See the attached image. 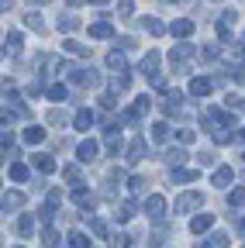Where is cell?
Returning a JSON list of instances; mask_svg holds the SVG:
<instances>
[{"mask_svg": "<svg viewBox=\"0 0 245 248\" xmlns=\"http://www.w3.org/2000/svg\"><path fill=\"white\" fill-rule=\"evenodd\" d=\"M204 124H211V128H238L235 124V114H225V110H218V107H204Z\"/></svg>", "mask_w": 245, "mask_h": 248, "instance_id": "cell-1", "label": "cell"}, {"mask_svg": "<svg viewBox=\"0 0 245 248\" xmlns=\"http://www.w3.org/2000/svg\"><path fill=\"white\" fill-rule=\"evenodd\" d=\"M190 55H194V45H187V42H183V45H173L169 62L176 66V73H187V59H190Z\"/></svg>", "mask_w": 245, "mask_h": 248, "instance_id": "cell-2", "label": "cell"}, {"mask_svg": "<svg viewBox=\"0 0 245 248\" xmlns=\"http://www.w3.org/2000/svg\"><path fill=\"white\" fill-rule=\"evenodd\" d=\"M200 203H204V193H197V190L180 193V197H176V214H190V210L200 207Z\"/></svg>", "mask_w": 245, "mask_h": 248, "instance_id": "cell-3", "label": "cell"}, {"mask_svg": "<svg viewBox=\"0 0 245 248\" xmlns=\"http://www.w3.org/2000/svg\"><path fill=\"white\" fill-rule=\"evenodd\" d=\"M145 214L152 217V221H163V217H166V200H163L159 193H152V197L145 200Z\"/></svg>", "mask_w": 245, "mask_h": 248, "instance_id": "cell-4", "label": "cell"}, {"mask_svg": "<svg viewBox=\"0 0 245 248\" xmlns=\"http://www.w3.org/2000/svg\"><path fill=\"white\" fill-rule=\"evenodd\" d=\"M97 155H100V145H97V141H90V138H86V141L76 145V159H80V162H94Z\"/></svg>", "mask_w": 245, "mask_h": 248, "instance_id": "cell-5", "label": "cell"}, {"mask_svg": "<svg viewBox=\"0 0 245 248\" xmlns=\"http://www.w3.org/2000/svg\"><path fill=\"white\" fill-rule=\"evenodd\" d=\"M90 38H114V24L107 21V14H100V21L90 24Z\"/></svg>", "mask_w": 245, "mask_h": 248, "instance_id": "cell-6", "label": "cell"}, {"mask_svg": "<svg viewBox=\"0 0 245 248\" xmlns=\"http://www.w3.org/2000/svg\"><path fill=\"white\" fill-rule=\"evenodd\" d=\"M235 21H238V14H235V11H225V14L218 17V38H221V42H228V38H231Z\"/></svg>", "mask_w": 245, "mask_h": 248, "instance_id": "cell-7", "label": "cell"}, {"mask_svg": "<svg viewBox=\"0 0 245 248\" xmlns=\"http://www.w3.org/2000/svg\"><path fill=\"white\" fill-rule=\"evenodd\" d=\"M125 159H128L131 166L145 159V138H131V141H128V152H125Z\"/></svg>", "mask_w": 245, "mask_h": 248, "instance_id": "cell-8", "label": "cell"}, {"mask_svg": "<svg viewBox=\"0 0 245 248\" xmlns=\"http://www.w3.org/2000/svg\"><path fill=\"white\" fill-rule=\"evenodd\" d=\"M169 31H173V38H190V35H194V21H190V17H176V21L169 24Z\"/></svg>", "mask_w": 245, "mask_h": 248, "instance_id": "cell-9", "label": "cell"}, {"mask_svg": "<svg viewBox=\"0 0 245 248\" xmlns=\"http://www.w3.org/2000/svg\"><path fill=\"white\" fill-rule=\"evenodd\" d=\"M231 179H235V169H231V166H218V169H214V176H211V183L218 186V190H225Z\"/></svg>", "mask_w": 245, "mask_h": 248, "instance_id": "cell-10", "label": "cell"}, {"mask_svg": "<svg viewBox=\"0 0 245 248\" xmlns=\"http://www.w3.org/2000/svg\"><path fill=\"white\" fill-rule=\"evenodd\" d=\"M211 90H214V83H211L207 76H194V79H190V97H207Z\"/></svg>", "mask_w": 245, "mask_h": 248, "instance_id": "cell-11", "label": "cell"}, {"mask_svg": "<svg viewBox=\"0 0 245 248\" xmlns=\"http://www.w3.org/2000/svg\"><path fill=\"white\" fill-rule=\"evenodd\" d=\"M0 207H4L7 214H14V210H21V207H24V193H17V190H11V193H4V200H0Z\"/></svg>", "mask_w": 245, "mask_h": 248, "instance_id": "cell-12", "label": "cell"}, {"mask_svg": "<svg viewBox=\"0 0 245 248\" xmlns=\"http://www.w3.org/2000/svg\"><path fill=\"white\" fill-rule=\"evenodd\" d=\"M69 200L76 207H90V203H94V190H90V186H76V190L69 193Z\"/></svg>", "mask_w": 245, "mask_h": 248, "instance_id": "cell-13", "label": "cell"}, {"mask_svg": "<svg viewBox=\"0 0 245 248\" xmlns=\"http://www.w3.org/2000/svg\"><path fill=\"white\" fill-rule=\"evenodd\" d=\"M148 107H152V100H148V93H145V97H138V100H135V107L125 114V121H138V117H145V114H148Z\"/></svg>", "mask_w": 245, "mask_h": 248, "instance_id": "cell-14", "label": "cell"}, {"mask_svg": "<svg viewBox=\"0 0 245 248\" xmlns=\"http://www.w3.org/2000/svg\"><path fill=\"white\" fill-rule=\"evenodd\" d=\"M214 228V214H197L194 221H190V231L194 234H204V231H211Z\"/></svg>", "mask_w": 245, "mask_h": 248, "instance_id": "cell-15", "label": "cell"}, {"mask_svg": "<svg viewBox=\"0 0 245 248\" xmlns=\"http://www.w3.org/2000/svg\"><path fill=\"white\" fill-rule=\"evenodd\" d=\"M32 166L38 169V172H55V159H52V155H32Z\"/></svg>", "mask_w": 245, "mask_h": 248, "instance_id": "cell-16", "label": "cell"}, {"mask_svg": "<svg viewBox=\"0 0 245 248\" xmlns=\"http://www.w3.org/2000/svg\"><path fill=\"white\" fill-rule=\"evenodd\" d=\"M228 241H231V238H228L225 231H218V234H211L207 241H200L197 248H228Z\"/></svg>", "mask_w": 245, "mask_h": 248, "instance_id": "cell-17", "label": "cell"}, {"mask_svg": "<svg viewBox=\"0 0 245 248\" xmlns=\"http://www.w3.org/2000/svg\"><path fill=\"white\" fill-rule=\"evenodd\" d=\"M142 28L148 31V35H152V38H159V35H163V31H166V24H163L159 17H142Z\"/></svg>", "mask_w": 245, "mask_h": 248, "instance_id": "cell-18", "label": "cell"}, {"mask_svg": "<svg viewBox=\"0 0 245 248\" xmlns=\"http://www.w3.org/2000/svg\"><path fill=\"white\" fill-rule=\"evenodd\" d=\"M114 217H117V221H121V224H128V221H131V217H135V203H131V200H125V203H117V210H114Z\"/></svg>", "mask_w": 245, "mask_h": 248, "instance_id": "cell-19", "label": "cell"}, {"mask_svg": "<svg viewBox=\"0 0 245 248\" xmlns=\"http://www.w3.org/2000/svg\"><path fill=\"white\" fill-rule=\"evenodd\" d=\"M73 124H76V131H90V124H94V110H86V107L76 110V121Z\"/></svg>", "mask_w": 245, "mask_h": 248, "instance_id": "cell-20", "label": "cell"}, {"mask_svg": "<svg viewBox=\"0 0 245 248\" xmlns=\"http://www.w3.org/2000/svg\"><path fill=\"white\" fill-rule=\"evenodd\" d=\"M17 231H21V238H32V231H35V214H21Z\"/></svg>", "mask_w": 245, "mask_h": 248, "instance_id": "cell-21", "label": "cell"}, {"mask_svg": "<svg viewBox=\"0 0 245 248\" xmlns=\"http://www.w3.org/2000/svg\"><path fill=\"white\" fill-rule=\"evenodd\" d=\"M21 45H24L21 31H11V35H7V48H4V52H11V55H21Z\"/></svg>", "mask_w": 245, "mask_h": 248, "instance_id": "cell-22", "label": "cell"}, {"mask_svg": "<svg viewBox=\"0 0 245 248\" xmlns=\"http://www.w3.org/2000/svg\"><path fill=\"white\" fill-rule=\"evenodd\" d=\"M76 28H80L76 14H63V17H59V31H63V35H66V31H76Z\"/></svg>", "mask_w": 245, "mask_h": 248, "instance_id": "cell-23", "label": "cell"}, {"mask_svg": "<svg viewBox=\"0 0 245 248\" xmlns=\"http://www.w3.org/2000/svg\"><path fill=\"white\" fill-rule=\"evenodd\" d=\"M142 73L148 76V73H159V55L156 52H148L145 59H142Z\"/></svg>", "mask_w": 245, "mask_h": 248, "instance_id": "cell-24", "label": "cell"}, {"mask_svg": "<svg viewBox=\"0 0 245 248\" xmlns=\"http://www.w3.org/2000/svg\"><path fill=\"white\" fill-rule=\"evenodd\" d=\"M197 179V169H173V183H194Z\"/></svg>", "mask_w": 245, "mask_h": 248, "instance_id": "cell-25", "label": "cell"}, {"mask_svg": "<svg viewBox=\"0 0 245 248\" xmlns=\"http://www.w3.org/2000/svg\"><path fill=\"white\" fill-rule=\"evenodd\" d=\"M166 138H169V124H166V121H159V124H152V141H159V145H163Z\"/></svg>", "mask_w": 245, "mask_h": 248, "instance_id": "cell-26", "label": "cell"}, {"mask_svg": "<svg viewBox=\"0 0 245 248\" xmlns=\"http://www.w3.org/2000/svg\"><path fill=\"white\" fill-rule=\"evenodd\" d=\"M63 48H66L69 55H80V59H86V55H90V48H86V45H80V42H73V38H66V45H63Z\"/></svg>", "mask_w": 245, "mask_h": 248, "instance_id": "cell-27", "label": "cell"}, {"mask_svg": "<svg viewBox=\"0 0 245 248\" xmlns=\"http://www.w3.org/2000/svg\"><path fill=\"white\" fill-rule=\"evenodd\" d=\"M24 24L32 28V31H38V35H45V21H42V14H35V11H32V14L24 17Z\"/></svg>", "mask_w": 245, "mask_h": 248, "instance_id": "cell-28", "label": "cell"}, {"mask_svg": "<svg viewBox=\"0 0 245 248\" xmlns=\"http://www.w3.org/2000/svg\"><path fill=\"white\" fill-rule=\"evenodd\" d=\"M111 86H114V90H128V86H131V76H128V69H121V73L111 79Z\"/></svg>", "mask_w": 245, "mask_h": 248, "instance_id": "cell-29", "label": "cell"}, {"mask_svg": "<svg viewBox=\"0 0 245 248\" xmlns=\"http://www.w3.org/2000/svg\"><path fill=\"white\" fill-rule=\"evenodd\" d=\"M24 141H28V145L45 141V128H28V131H24Z\"/></svg>", "mask_w": 245, "mask_h": 248, "instance_id": "cell-30", "label": "cell"}, {"mask_svg": "<svg viewBox=\"0 0 245 248\" xmlns=\"http://www.w3.org/2000/svg\"><path fill=\"white\" fill-rule=\"evenodd\" d=\"M69 245H73V248H94V245H90V238H86L83 231H73V234H69Z\"/></svg>", "mask_w": 245, "mask_h": 248, "instance_id": "cell-31", "label": "cell"}, {"mask_svg": "<svg viewBox=\"0 0 245 248\" xmlns=\"http://www.w3.org/2000/svg\"><path fill=\"white\" fill-rule=\"evenodd\" d=\"M235 138V131L231 128H214V141H218V145H228Z\"/></svg>", "mask_w": 245, "mask_h": 248, "instance_id": "cell-32", "label": "cell"}, {"mask_svg": "<svg viewBox=\"0 0 245 248\" xmlns=\"http://www.w3.org/2000/svg\"><path fill=\"white\" fill-rule=\"evenodd\" d=\"M107 66H111V69H128V62H125V55H121V52H111V55H107Z\"/></svg>", "mask_w": 245, "mask_h": 248, "instance_id": "cell-33", "label": "cell"}, {"mask_svg": "<svg viewBox=\"0 0 245 248\" xmlns=\"http://www.w3.org/2000/svg\"><path fill=\"white\" fill-rule=\"evenodd\" d=\"M183 159H187V152H183V148H169L166 152V162H173V166H183Z\"/></svg>", "mask_w": 245, "mask_h": 248, "instance_id": "cell-34", "label": "cell"}, {"mask_svg": "<svg viewBox=\"0 0 245 248\" xmlns=\"http://www.w3.org/2000/svg\"><path fill=\"white\" fill-rule=\"evenodd\" d=\"M11 179H14V183H24V179H28V169H24L21 162H11Z\"/></svg>", "mask_w": 245, "mask_h": 248, "instance_id": "cell-35", "label": "cell"}, {"mask_svg": "<svg viewBox=\"0 0 245 248\" xmlns=\"http://www.w3.org/2000/svg\"><path fill=\"white\" fill-rule=\"evenodd\" d=\"M45 93H49V100H66V86H63V83H55V86H49Z\"/></svg>", "mask_w": 245, "mask_h": 248, "instance_id": "cell-36", "label": "cell"}, {"mask_svg": "<svg viewBox=\"0 0 245 248\" xmlns=\"http://www.w3.org/2000/svg\"><path fill=\"white\" fill-rule=\"evenodd\" d=\"M135 14V4L131 0H117V17H131Z\"/></svg>", "mask_w": 245, "mask_h": 248, "instance_id": "cell-37", "label": "cell"}, {"mask_svg": "<svg viewBox=\"0 0 245 248\" xmlns=\"http://www.w3.org/2000/svg\"><path fill=\"white\" fill-rule=\"evenodd\" d=\"M228 203H231V207H245V186H238V190H231Z\"/></svg>", "mask_w": 245, "mask_h": 248, "instance_id": "cell-38", "label": "cell"}, {"mask_svg": "<svg viewBox=\"0 0 245 248\" xmlns=\"http://www.w3.org/2000/svg\"><path fill=\"white\" fill-rule=\"evenodd\" d=\"M218 55H221V48H218V45H207V48H200V59H204V62H214Z\"/></svg>", "mask_w": 245, "mask_h": 248, "instance_id": "cell-39", "label": "cell"}, {"mask_svg": "<svg viewBox=\"0 0 245 248\" xmlns=\"http://www.w3.org/2000/svg\"><path fill=\"white\" fill-rule=\"evenodd\" d=\"M38 217H42V221H45V224H52V217H55V203L49 200V203H45V207L38 210Z\"/></svg>", "mask_w": 245, "mask_h": 248, "instance_id": "cell-40", "label": "cell"}, {"mask_svg": "<svg viewBox=\"0 0 245 248\" xmlns=\"http://www.w3.org/2000/svg\"><path fill=\"white\" fill-rule=\"evenodd\" d=\"M86 221H90V228H94V234H100V238L107 234V228H104V221H97V217H90V214H86Z\"/></svg>", "mask_w": 245, "mask_h": 248, "instance_id": "cell-41", "label": "cell"}, {"mask_svg": "<svg viewBox=\"0 0 245 248\" xmlns=\"http://www.w3.org/2000/svg\"><path fill=\"white\" fill-rule=\"evenodd\" d=\"M42 238H45V245H49V248H52V245H59V231H55V228H45V234H42Z\"/></svg>", "mask_w": 245, "mask_h": 248, "instance_id": "cell-42", "label": "cell"}, {"mask_svg": "<svg viewBox=\"0 0 245 248\" xmlns=\"http://www.w3.org/2000/svg\"><path fill=\"white\" fill-rule=\"evenodd\" d=\"M194 138H197L194 128H183V131H180V141H183V145H194Z\"/></svg>", "mask_w": 245, "mask_h": 248, "instance_id": "cell-43", "label": "cell"}, {"mask_svg": "<svg viewBox=\"0 0 245 248\" xmlns=\"http://www.w3.org/2000/svg\"><path fill=\"white\" fill-rule=\"evenodd\" d=\"M142 186H145L142 176H131V179H128V190H131V193H142Z\"/></svg>", "mask_w": 245, "mask_h": 248, "instance_id": "cell-44", "label": "cell"}, {"mask_svg": "<svg viewBox=\"0 0 245 248\" xmlns=\"http://www.w3.org/2000/svg\"><path fill=\"white\" fill-rule=\"evenodd\" d=\"M63 176H66V179H73V183H80V169H76V166H66V169H63Z\"/></svg>", "mask_w": 245, "mask_h": 248, "instance_id": "cell-45", "label": "cell"}, {"mask_svg": "<svg viewBox=\"0 0 245 248\" xmlns=\"http://www.w3.org/2000/svg\"><path fill=\"white\" fill-rule=\"evenodd\" d=\"M80 4H97V7H104V4H111V0H69V7H80Z\"/></svg>", "mask_w": 245, "mask_h": 248, "instance_id": "cell-46", "label": "cell"}, {"mask_svg": "<svg viewBox=\"0 0 245 248\" xmlns=\"http://www.w3.org/2000/svg\"><path fill=\"white\" fill-rule=\"evenodd\" d=\"M111 245H114V248H128V234H114Z\"/></svg>", "mask_w": 245, "mask_h": 248, "instance_id": "cell-47", "label": "cell"}, {"mask_svg": "<svg viewBox=\"0 0 245 248\" xmlns=\"http://www.w3.org/2000/svg\"><path fill=\"white\" fill-rule=\"evenodd\" d=\"M114 104H117V100H114V93H104V97H100V107H107V110H114Z\"/></svg>", "mask_w": 245, "mask_h": 248, "instance_id": "cell-48", "label": "cell"}, {"mask_svg": "<svg viewBox=\"0 0 245 248\" xmlns=\"http://www.w3.org/2000/svg\"><path fill=\"white\" fill-rule=\"evenodd\" d=\"M200 159V166H214V152H204V155H197Z\"/></svg>", "mask_w": 245, "mask_h": 248, "instance_id": "cell-49", "label": "cell"}, {"mask_svg": "<svg viewBox=\"0 0 245 248\" xmlns=\"http://www.w3.org/2000/svg\"><path fill=\"white\" fill-rule=\"evenodd\" d=\"M225 104H228V110H231V107H242V97H235V93H228V100H225Z\"/></svg>", "mask_w": 245, "mask_h": 248, "instance_id": "cell-50", "label": "cell"}, {"mask_svg": "<svg viewBox=\"0 0 245 248\" xmlns=\"http://www.w3.org/2000/svg\"><path fill=\"white\" fill-rule=\"evenodd\" d=\"M49 124H63V110H52L49 114Z\"/></svg>", "mask_w": 245, "mask_h": 248, "instance_id": "cell-51", "label": "cell"}, {"mask_svg": "<svg viewBox=\"0 0 245 248\" xmlns=\"http://www.w3.org/2000/svg\"><path fill=\"white\" fill-rule=\"evenodd\" d=\"M7 11H14V0H0V14H7Z\"/></svg>", "mask_w": 245, "mask_h": 248, "instance_id": "cell-52", "label": "cell"}, {"mask_svg": "<svg viewBox=\"0 0 245 248\" xmlns=\"http://www.w3.org/2000/svg\"><path fill=\"white\" fill-rule=\"evenodd\" d=\"M235 138H238V141H242V145H245V124H242V128H238V131H235Z\"/></svg>", "mask_w": 245, "mask_h": 248, "instance_id": "cell-53", "label": "cell"}, {"mask_svg": "<svg viewBox=\"0 0 245 248\" xmlns=\"http://www.w3.org/2000/svg\"><path fill=\"white\" fill-rule=\"evenodd\" d=\"M28 4H35V7H45V4H52V0H28Z\"/></svg>", "mask_w": 245, "mask_h": 248, "instance_id": "cell-54", "label": "cell"}, {"mask_svg": "<svg viewBox=\"0 0 245 248\" xmlns=\"http://www.w3.org/2000/svg\"><path fill=\"white\" fill-rule=\"evenodd\" d=\"M238 231H242V234H245V217H242V221H238Z\"/></svg>", "mask_w": 245, "mask_h": 248, "instance_id": "cell-55", "label": "cell"}, {"mask_svg": "<svg viewBox=\"0 0 245 248\" xmlns=\"http://www.w3.org/2000/svg\"><path fill=\"white\" fill-rule=\"evenodd\" d=\"M163 4H180V0H163Z\"/></svg>", "mask_w": 245, "mask_h": 248, "instance_id": "cell-56", "label": "cell"}, {"mask_svg": "<svg viewBox=\"0 0 245 248\" xmlns=\"http://www.w3.org/2000/svg\"><path fill=\"white\" fill-rule=\"evenodd\" d=\"M0 166H4V155H0Z\"/></svg>", "mask_w": 245, "mask_h": 248, "instance_id": "cell-57", "label": "cell"}, {"mask_svg": "<svg viewBox=\"0 0 245 248\" xmlns=\"http://www.w3.org/2000/svg\"><path fill=\"white\" fill-rule=\"evenodd\" d=\"M0 245H4V241H0Z\"/></svg>", "mask_w": 245, "mask_h": 248, "instance_id": "cell-58", "label": "cell"}, {"mask_svg": "<svg viewBox=\"0 0 245 248\" xmlns=\"http://www.w3.org/2000/svg\"><path fill=\"white\" fill-rule=\"evenodd\" d=\"M242 248H245V245H242Z\"/></svg>", "mask_w": 245, "mask_h": 248, "instance_id": "cell-59", "label": "cell"}]
</instances>
